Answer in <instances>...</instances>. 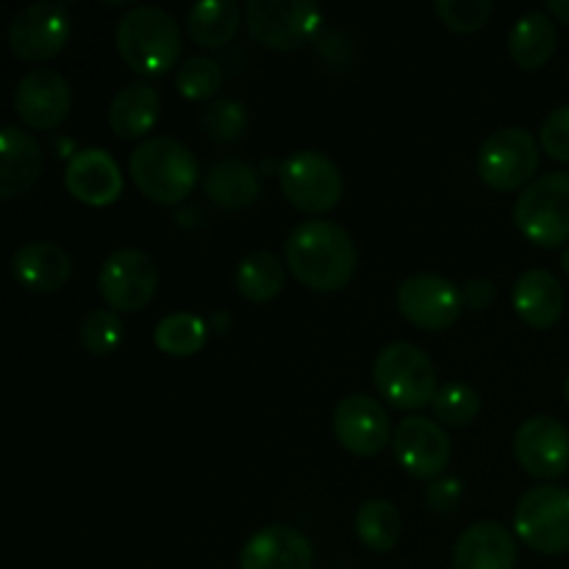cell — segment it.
I'll use <instances>...</instances> for the list:
<instances>
[{
	"mask_svg": "<svg viewBox=\"0 0 569 569\" xmlns=\"http://www.w3.org/2000/svg\"><path fill=\"white\" fill-rule=\"evenodd\" d=\"M44 170L42 144L22 126H3L0 131V198L14 200L33 189Z\"/></svg>",
	"mask_w": 569,
	"mask_h": 569,
	"instance_id": "20",
	"label": "cell"
},
{
	"mask_svg": "<svg viewBox=\"0 0 569 569\" xmlns=\"http://www.w3.org/2000/svg\"><path fill=\"white\" fill-rule=\"evenodd\" d=\"M333 437L348 453L370 459L389 445V415L370 395H348L333 409Z\"/></svg>",
	"mask_w": 569,
	"mask_h": 569,
	"instance_id": "16",
	"label": "cell"
},
{
	"mask_svg": "<svg viewBox=\"0 0 569 569\" xmlns=\"http://www.w3.org/2000/svg\"><path fill=\"white\" fill-rule=\"evenodd\" d=\"M565 398H567V403H569V372H567V381H565Z\"/></svg>",
	"mask_w": 569,
	"mask_h": 569,
	"instance_id": "40",
	"label": "cell"
},
{
	"mask_svg": "<svg viewBox=\"0 0 569 569\" xmlns=\"http://www.w3.org/2000/svg\"><path fill=\"white\" fill-rule=\"evenodd\" d=\"M114 44L128 70L142 78L167 76L181 56V28L161 6H133L117 20Z\"/></svg>",
	"mask_w": 569,
	"mask_h": 569,
	"instance_id": "2",
	"label": "cell"
},
{
	"mask_svg": "<svg viewBox=\"0 0 569 569\" xmlns=\"http://www.w3.org/2000/svg\"><path fill=\"white\" fill-rule=\"evenodd\" d=\"M200 128L209 133V139L222 144L239 142L248 128V109H244L239 100H214L203 109V117H200Z\"/></svg>",
	"mask_w": 569,
	"mask_h": 569,
	"instance_id": "33",
	"label": "cell"
},
{
	"mask_svg": "<svg viewBox=\"0 0 569 569\" xmlns=\"http://www.w3.org/2000/svg\"><path fill=\"white\" fill-rule=\"evenodd\" d=\"M159 92L148 81H133L117 89L109 103L111 133L120 139H142L159 120Z\"/></svg>",
	"mask_w": 569,
	"mask_h": 569,
	"instance_id": "23",
	"label": "cell"
},
{
	"mask_svg": "<svg viewBox=\"0 0 569 569\" xmlns=\"http://www.w3.org/2000/svg\"><path fill=\"white\" fill-rule=\"evenodd\" d=\"M461 498H465V487H461L459 478H437L426 489V506L433 515H453Z\"/></svg>",
	"mask_w": 569,
	"mask_h": 569,
	"instance_id": "36",
	"label": "cell"
},
{
	"mask_svg": "<svg viewBox=\"0 0 569 569\" xmlns=\"http://www.w3.org/2000/svg\"><path fill=\"white\" fill-rule=\"evenodd\" d=\"M206 333H209V326L198 315L176 311V315H167L164 320H159V326L153 328V342L164 356L187 359V356L203 350Z\"/></svg>",
	"mask_w": 569,
	"mask_h": 569,
	"instance_id": "29",
	"label": "cell"
},
{
	"mask_svg": "<svg viewBox=\"0 0 569 569\" xmlns=\"http://www.w3.org/2000/svg\"><path fill=\"white\" fill-rule=\"evenodd\" d=\"M287 267L315 292H342L356 276V242L339 222L306 220L283 244Z\"/></svg>",
	"mask_w": 569,
	"mask_h": 569,
	"instance_id": "1",
	"label": "cell"
},
{
	"mask_svg": "<svg viewBox=\"0 0 569 569\" xmlns=\"http://www.w3.org/2000/svg\"><path fill=\"white\" fill-rule=\"evenodd\" d=\"M239 569H315V548L289 526H267L244 542Z\"/></svg>",
	"mask_w": 569,
	"mask_h": 569,
	"instance_id": "18",
	"label": "cell"
},
{
	"mask_svg": "<svg viewBox=\"0 0 569 569\" xmlns=\"http://www.w3.org/2000/svg\"><path fill=\"white\" fill-rule=\"evenodd\" d=\"M203 192L214 206L226 211L248 209L259 200V172L242 159H220L203 176Z\"/></svg>",
	"mask_w": 569,
	"mask_h": 569,
	"instance_id": "24",
	"label": "cell"
},
{
	"mask_svg": "<svg viewBox=\"0 0 569 569\" xmlns=\"http://www.w3.org/2000/svg\"><path fill=\"white\" fill-rule=\"evenodd\" d=\"M511 303H515V311L526 326L548 331L565 315V289L553 272L531 267L515 281Z\"/></svg>",
	"mask_w": 569,
	"mask_h": 569,
	"instance_id": "22",
	"label": "cell"
},
{
	"mask_svg": "<svg viewBox=\"0 0 569 569\" xmlns=\"http://www.w3.org/2000/svg\"><path fill=\"white\" fill-rule=\"evenodd\" d=\"M398 311L422 331H445L465 311V292L433 272H417L400 281Z\"/></svg>",
	"mask_w": 569,
	"mask_h": 569,
	"instance_id": "12",
	"label": "cell"
},
{
	"mask_svg": "<svg viewBox=\"0 0 569 569\" xmlns=\"http://www.w3.org/2000/svg\"><path fill=\"white\" fill-rule=\"evenodd\" d=\"M176 89L187 100H209L222 89V67L211 56H192L176 72Z\"/></svg>",
	"mask_w": 569,
	"mask_h": 569,
	"instance_id": "30",
	"label": "cell"
},
{
	"mask_svg": "<svg viewBox=\"0 0 569 569\" xmlns=\"http://www.w3.org/2000/svg\"><path fill=\"white\" fill-rule=\"evenodd\" d=\"M322 22L320 6L306 0H250L244 26L250 37L272 50H298L309 42Z\"/></svg>",
	"mask_w": 569,
	"mask_h": 569,
	"instance_id": "9",
	"label": "cell"
},
{
	"mask_svg": "<svg viewBox=\"0 0 569 569\" xmlns=\"http://www.w3.org/2000/svg\"><path fill=\"white\" fill-rule=\"evenodd\" d=\"M515 533L542 556L569 553V489L553 483L528 489L517 500Z\"/></svg>",
	"mask_w": 569,
	"mask_h": 569,
	"instance_id": "6",
	"label": "cell"
},
{
	"mask_svg": "<svg viewBox=\"0 0 569 569\" xmlns=\"http://www.w3.org/2000/svg\"><path fill=\"white\" fill-rule=\"evenodd\" d=\"M515 459L528 476L553 481L569 470V428L550 415H533L517 428Z\"/></svg>",
	"mask_w": 569,
	"mask_h": 569,
	"instance_id": "13",
	"label": "cell"
},
{
	"mask_svg": "<svg viewBox=\"0 0 569 569\" xmlns=\"http://www.w3.org/2000/svg\"><path fill=\"white\" fill-rule=\"evenodd\" d=\"M403 520L389 500H367L356 511V537L376 553H389L400 542Z\"/></svg>",
	"mask_w": 569,
	"mask_h": 569,
	"instance_id": "28",
	"label": "cell"
},
{
	"mask_svg": "<svg viewBox=\"0 0 569 569\" xmlns=\"http://www.w3.org/2000/svg\"><path fill=\"white\" fill-rule=\"evenodd\" d=\"M492 0H437L433 11L445 28L456 33H472L483 28L492 17Z\"/></svg>",
	"mask_w": 569,
	"mask_h": 569,
	"instance_id": "34",
	"label": "cell"
},
{
	"mask_svg": "<svg viewBox=\"0 0 569 569\" xmlns=\"http://www.w3.org/2000/svg\"><path fill=\"white\" fill-rule=\"evenodd\" d=\"M281 192L306 214H326L342 200V172L331 156L320 150H298L281 164Z\"/></svg>",
	"mask_w": 569,
	"mask_h": 569,
	"instance_id": "8",
	"label": "cell"
},
{
	"mask_svg": "<svg viewBox=\"0 0 569 569\" xmlns=\"http://www.w3.org/2000/svg\"><path fill=\"white\" fill-rule=\"evenodd\" d=\"M392 450L398 465L422 481H437L450 465L448 433L428 417H406L395 431Z\"/></svg>",
	"mask_w": 569,
	"mask_h": 569,
	"instance_id": "15",
	"label": "cell"
},
{
	"mask_svg": "<svg viewBox=\"0 0 569 569\" xmlns=\"http://www.w3.org/2000/svg\"><path fill=\"white\" fill-rule=\"evenodd\" d=\"M539 142H542L545 153L550 159L569 164V106L550 111L542 122V131H539Z\"/></svg>",
	"mask_w": 569,
	"mask_h": 569,
	"instance_id": "35",
	"label": "cell"
},
{
	"mask_svg": "<svg viewBox=\"0 0 569 569\" xmlns=\"http://www.w3.org/2000/svg\"><path fill=\"white\" fill-rule=\"evenodd\" d=\"M122 320L117 311L111 309H92L83 315L81 326H78V342L87 353L92 356H109L120 348L122 342Z\"/></svg>",
	"mask_w": 569,
	"mask_h": 569,
	"instance_id": "31",
	"label": "cell"
},
{
	"mask_svg": "<svg viewBox=\"0 0 569 569\" xmlns=\"http://www.w3.org/2000/svg\"><path fill=\"white\" fill-rule=\"evenodd\" d=\"M72 37V17L61 3L22 6L9 22V48L22 61H48L67 48Z\"/></svg>",
	"mask_w": 569,
	"mask_h": 569,
	"instance_id": "11",
	"label": "cell"
},
{
	"mask_svg": "<svg viewBox=\"0 0 569 569\" xmlns=\"http://www.w3.org/2000/svg\"><path fill=\"white\" fill-rule=\"evenodd\" d=\"M561 270H565V276L569 278V248L561 253Z\"/></svg>",
	"mask_w": 569,
	"mask_h": 569,
	"instance_id": "39",
	"label": "cell"
},
{
	"mask_svg": "<svg viewBox=\"0 0 569 569\" xmlns=\"http://www.w3.org/2000/svg\"><path fill=\"white\" fill-rule=\"evenodd\" d=\"M548 11L556 20L569 26V0H548Z\"/></svg>",
	"mask_w": 569,
	"mask_h": 569,
	"instance_id": "38",
	"label": "cell"
},
{
	"mask_svg": "<svg viewBox=\"0 0 569 569\" xmlns=\"http://www.w3.org/2000/svg\"><path fill=\"white\" fill-rule=\"evenodd\" d=\"M517 539L495 520L472 522L453 548V569H515Z\"/></svg>",
	"mask_w": 569,
	"mask_h": 569,
	"instance_id": "21",
	"label": "cell"
},
{
	"mask_svg": "<svg viewBox=\"0 0 569 569\" xmlns=\"http://www.w3.org/2000/svg\"><path fill=\"white\" fill-rule=\"evenodd\" d=\"M537 170L539 142L528 128H498L478 150V176L498 192H515V189L528 187Z\"/></svg>",
	"mask_w": 569,
	"mask_h": 569,
	"instance_id": "7",
	"label": "cell"
},
{
	"mask_svg": "<svg viewBox=\"0 0 569 569\" xmlns=\"http://www.w3.org/2000/svg\"><path fill=\"white\" fill-rule=\"evenodd\" d=\"M72 106L70 81L53 67H33L17 81L14 111L22 126L33 131H53L67 120Z\"/></svg>",
	"mask_w": 569,
	"mask_h": 569,
	"instance_id": "14",
	"label": "cell"
},
{
	"mask_svg": "<svg viewBox=\"0 0 569 569\" xmlns=\"http://www.w3.org/2000/svg\"><path fill=\"white\" fill-rule=\"evenodd\" d=\"M495 300V283L489 278H472L465 287V306L481 311L483 306H489Z\"/></svg>",
	"mask_w": 569,
	"mask_h": 569,
	"instance_id": "37",
	"label": "cell"
},
{
	"mask_svg": "<svg viewBox=\"0 0 569 569\" xmlns=\"http://www.w3.org/2000/svg\"><path fill=\"white\" fill-rule=\"evenodd\" d=\"M98 289L111 311L137 315V311L148 309L150 300L156 298L159 267L144 250L120 248L100 267Z\"/></svg>",
	"mask_w": 569,
	"mask_h": 569,
	"instance_id": "10",
	"label": "cell"
},
{
	"mask_svg": "<svg viewBox=\"0 0 569 569\" xmlns=\"http://www.w3.org/2000/svg\"><path fill=\"white\" fill-rule=\"evenodd\" d=\"M515 226L537 248L569 242V172L533 178L515 203Z\"/></svg>",
	"mask_w": 569,
	"mask_h": 569,
	"instance_id": "5",
	"label": "cell"
},
{
	"mask_svg": "<svg viewBox=\"0 0 569 569\" xmlns=\"http://www.w3.org/2000/svg\"><path fill=\"white\" fill-rule=\"evenodd\" d=\"M556 42V22L545 11H526L509 33L511 61L522 70H539L553 59Z\"/></svg>",
	"mask_w": 569,
	"mask_h": 569,
	"instance_id": "25",
	"label": "cell"
},
{
	"mask_svg": "<svg viewBox=\"0 0 569 569\" xmlns=\"http://www.w3.org/2000/svg\"><path fill=\"white\" fill-rule=\"evenodd\" d=\"M287 283V264L270 250H253L239 261L237 292L250 303H267L278 298Z\"/></svg>",
	"mask_w": 569,
	"mask_h": 569,
	"instance_id": "27",
	"label": "cell"
},
{
	"mask_svg": "<svg viewBox=\"0 0 569 569\" xmlns=\"http://www.w3.org/2000/svg\"><path fill=\"white\" fill-rule=\"evenodd\" d=\"M64 187L78 203L100 209L122 194V172L106 150H76L64 167Z\"/></svg>",
	"mask_w": 569,
	"mask_h": 569,
	"instance_id": "17",
	"label": "cell"
},
{
	"mask_svg": "<svg viewBox=\"0 0 569 569\" xmlns=\"http://www.w3.org/2000/svg\"><path fill=\"white\" fill-rule=\"evenodd\" d=\"M433 415L439 422L450 428H465L481 411V395L470 387V383H445L433 398Z\"/></svg>",
	"mask_w": 569,
	"mask_h": 569,
	"instance_id": "32",
	"label": "cell"
},
{
	"mask_svg": "<svg viewBox=\"0 0 569 569\" xmlns=\"http://www.w3.org/2000/svg\"><path fill=\"white\" fill-rule=\"evenodd\" d=\"M372 381L378 395L400 411H417L433 403L437 387V367L422 348L411 342H392L381 348L372 361Z\"/></svg>",
	"mask_w": 569,
	"mask_h": 569,
	"instance_id": "4",
	"label": "cell"
},
{
	"mask_svg": "<svg viewBox=\"0 0 569 569\" xmlns=\"http://www.w3.org/2000/svg\"><path fill=\"white\" fill-rule=\"evenodd\" d=\"M11 278L20 283L26 292L33 295H53L70 281L72 276V256L56 242H22L11 253L9 261Z\"/></svg>",
	"mask_w": 569,
	"mask_h": 569,
	"instance_id": "19",
	"label": "cell"
},
{
	"mask_svg": "<svg viewBox=\"0 0 569 569\" xmlns=\"http://www.w3.org/2000/svg\"><path fill=\"white\" fill-rule=\"evenodd\" d=\"M133 187L159 206H176L198 187V159L183 142L172 137L144 139L128 156Z\"/></svg>",
	"mask_w": 569,
	"mask_h": 569,
	"instance_id": "3",
	"label": "cell"
},
{
	"mask_svg": "<svg viewBox=\"0 0 569 569\" xmlns=\"http://www.w3.org/2000/svg\"><path fill=\"white\" fill-rule=\"evenodd\" d=\"M239 26H242V9L233 0H200L187 14L189 37L209 50L226 48L237 37Z\"/></svg>",
	"mask_w": 569,
	"mask_h": 569,
	"instance_id": "26",
	"label": "cell"
}]
</instances>
